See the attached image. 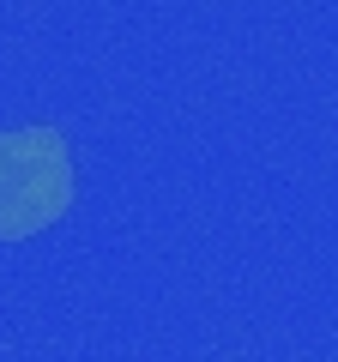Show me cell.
Wrapping results in <instances>:
<instances>
[{"label": "cell", "instance_id": "6da1fadb", "mask_svg": "<svg viewBox=\"0 0 338 362\" xmlns=\"http://www.w3.org/2000/svg\"><path fill=\"white\" fill-rule=\"evenodd\" d=\"M73 151L61 127L0 133V242H30L54 230L73 206Z\"/></svg>", "mask_w": 338, "mask_h": 362}]
</instances>
